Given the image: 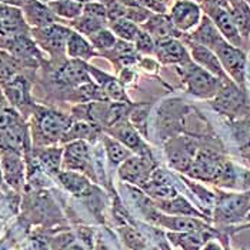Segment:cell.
I'll return each mask as SVG.
<instances>
[{
    "label": "cell",
    "mask_w": 250,
    "mask_h": 250,
    "mask_svg": "<svg viewBox=\"0 0 250 250\" xmlns=\"http://www.w3.org/2000/svg\"><path fill=\"white\" fill-rule=\"evenodd\" d=\"M35 130L33 137L40 146H49L62 142L63 136L73 125V117L64 115L55 109L35 106Z\"/></svg>",
    "instance_id": "obj_1"
},
{
    "label": "cell",
    "mask_w": 250,
    "mask_h": 250,
    "mask_svg": "<svg viewBox=\"0 0 250 250\" xmlns=\"http://www.w3.org/2000/svg\"><path fill=\"white\" fill-rule=\"evenodd\" d=\"M250 212V190L226 193L219 192L212 213V220L219 226L230 228L246 220Z\"/></svg>",
    "instance_id": "obj_2"
},
{
    "label": "cell",
    "mask_w": 250,
    "mask_h": 250,
    "mask_svg": "<svg viewBox=\"0 0 250 250\" xmlns=\"http://www.w3.org/2000/svg\"><path fill=\"white\" fill-rule=\"evenodd\" d=\"M213 109L222 116H226L230 120L242 119L250 113L249 102L245 89L237 86L233 80L223 82L222 89L213 97Z\"/></svg>",
    "instance_id": "obj_3"
},
{
    "label": "cell",
    "mask_w": 250,
    "mask_h": 250,
    "mask_svg": "<svg viewBox=\"0 0 250 250\" xmlns=\"http://www.w3.org/2000/svg\"><path fill=\"white\" fill-rule=\"evenodd\" d=\"M180 72L188 92L200 99H213L222 89L223 82H226L197 66L193 60L180 66Z\"/></svg>",
    "instance_id": "obj_4"
},
{
    "label": "cell",
    "mask_w": 250,
    "mask_h": 250,
    "mask_svg": "<svg viewBox=\"0 0 250 250\" xmlns=\"http://www.w3.org/2000/svg\"><path fill=\"white\" fill-rule=\"evenodd\" d=\"M70 33L72 27L63 24V21L30 30L33 40L50 60H60L66 56V44Z\"/></svg>",
    "instance_id": "obj_5"
},
{
    "label": "cell",
    "mask_w": 250,
    "mask_h": 250,
    "mask_svg": "<svg viewBox=\"0 0 250 250\" xmlns=\"http://www.w3.org/2000/svg\"><path fill=\"white\" fill-rule=\"evenodd\" d=\"M0 49L18 59L23 69H38L46 62L44 52L39 47L30 33L12 39H0Z\"/></svg>",
    "instance_id": "obj_6"
},
{
    "label": "cell",
    "mask_w": 250,
    "mask_h": 250,
    "mask_svg": "<svg viewBox=\"0 0 250 250\" xmlns=\"http://www.w3.org/2000/svg\"><path fill=\"white\" fill-rule=\"evenodd\" d=\"M213 52L220 60L222 67L226 72V75L230 77L237 86L245 89L246 63H248L246 53L240 47L233 46L226 40H222Z\"/></svg>",
    "instance_id": "obj_7"
},
{
    "label": "cell",
    "mask_w": 250,
    "mask_h": 250,
    "mask_svg": "<svg viewBox=\"0 0 250 250\" xmlns=\"http://www.w3.org/2000/svg\"><path fill=\"white\" fill-rule=\"evenodd\" d=\"M62 170L95 176L93 157L87 140H75L64 145L62 156Z\"/></svg>",
    "instance_id": "obj_8"
},
{
    "label": "cell",
    "mask_w": 250,
    "mask_h": 250,
    "mask_svg": "<svg viewBox=\"0 0 250 250\" xmlns=\"http://www.w3.org/2000/svg\"><path fill=\"white\" fill-rule=\"evenodd\" d=\"M154 170V162L152 156H130L120 165L119 176L122 180L135 185L137 188L145 186Z\"/></svg>",
    "instance_id": "obj_9"
},
{
    "label": "cell",
    "mask_w": 250,
    "mask_h": 250,
    "mask_svg": "<svg viewBox=\"0 0 250 250\" xmlns=\"http://www.w3.org/2000/svg\"><path fill=\"white\" fill-rule=\"evenodd\" d=\"M0 87L7 99L9 104L15 107L18 112L26 110L27 107H33L32 103V95H30V82L21 73L13 76L6 82H0Z\"/></svg>",
    "instance_id": "obj_10"
},
{
    "label": "cell",
    "mask_w": 250,
    "mask_h": 250,
    "mask_svg": "<svg viewBox=\"0 0 250 250\" xmlns=\"http://www.w3.org/2000/svg\"><path fill=\"white\" fill-rule=\"evenodd\" d=\"M169 18L180 33L190 32L197 27L203 18L202 7L193 0H177L170 7Z\"/></svg>",
    "instance_id": "obj_11"
},
{
    "label": "cell",
    "mask_w": 250,
    "mask_h": 250,
    "mask_svg": "<svg viewBox=\"0 0 250 250\" xmlns=\"http://www.w3.org/2000/svg\"><path fill=\"white\" fill-rule=\"evenodd\" d=\"M53 80L59 86L79 87L82 84L90 83L92 76L87 70V63L82 60L69 59L59 64L53 73Z\"/></svg>",
    "instance_id": "obj_12"
},
{
    "label": "cell",
    "mask_w": 250,
    "mask_h": 250,
    "mask_svg": "<svg viewBox=\"0 0 250 250\" xmlns=\"http://www.w3.org/2000/svg\"><path fill=\"white\" fill-rule=\"evenodd\" d=\"M197 152L199 150H197L196 142L190 137H186V136H182V137H177V139L172 140L166 149V153H167L172 167H174L176 170H179L182 173L189 172L190 165H192L193 159H194Z\"/></svg>",
    "instance_id": "obj_13"
},
{
    "label": "cell",
    "mask_w": 250,
    "mask_h": 250,
    "mask_svg": "<svg viewBox=\"0 0 250 250\" xmlns=\"http://www.w3.org/2000/svg\"><path fill=\"white\" fill-rule=\"evenodd\" d=\"M152 223L169 229L170 231L177 233H190V231H206L213 229L203 219L192 217V216H172V214H162L156 213Z\"/></svg>",
    "instance_id": "obj_14"
},
{
    "label": "cell",
    "mask_w": 250,
    "mask_h": 250,
    "mask_svg": "<svg viewBox=\"0 0 250 250\" xmlns=\"http://www.w3.org/2000/svg\"><path fill=\"white\" fill-rule=\"evenodd\" d=\"M205 9H206V15L213 20V23L219 29L223 39L233 46L240 47L243 38L239 33V29L231 18L229 9L222 6H205Z\"/></svg>",
    "instance_id": "obj_15"
},
{
    "label": "cell",
    "mask_w": 250,
    "mask_h": 250,
    "mask_svg": "<svg viewBox=\"0 0 250 250\" xmlns=\"http://www.w3.org/2000/svg\"><path fill=\"white\" fill-rule=\"evenodd\" d=\"M20 9L23 19L30 29H42L60 21L50 10L49 4L43 3L42 0H24Z\"/></svg>",
    "instance_id": "obj_16"
},
{
    "label": "cell",
    "mask_w": 250,
    "mask_h": 250,
    "mask_svg": "<svg viewBox=\"0 0 250 250\" xmlns=\"http://www.w3.org/2000/svg\"><path fill=\"white\" fill-rule=\"evenodd\" d=\"M154 56L163 64H179L183 66L189 62H192V58L188 52V49L174 38H167L157 40Z\"/></svg>",
    "instance_id": "obj_17"
},
{
    "label": "cell",
    "mask_w": 250,
    "mask_h": 250,
    "mask_svg": "<svg viewBox=\"0 0 250 250\" xmlns=\"http://www.w3.org/2000/svg\"><path fill=\"white\" fill-rule=\"evenodd\" d=\"M0 163H1L4 182L12 189L20 190L24 185V176H26L23 154L16 152H1Z\"/></svg>",
    "instance_id": "obj_18"
},
{
    "label": "cell",
    "mask_w": 250,
    "mask_h": 250,
    "mask_svg": "<svg viewBox=\"0 0 250 250\" xmlns=\"http://www.w3.org/2000/svg\"><path fill=\"white\" fill-rule=\"evenodd\" d=\"M186 43L190 49V58L192 60L200 67H203L205 70H208L209 73H212L216 77L222 79V80H229L230 77L226 75V72L222 67V63L219 58L216 56V53L212 49L202 46L196 42H192L190 39H186Z\"/></svg>",
    "instance_id": "obj_19"
},
{
    "label": "cell",
    "mask_w": 250,
    "mask_h": 250,
    "mask_svg": "<svg viewBox=\"0 0 250 250\" xmlns=\"http://www.w3.org/2000/svg\"><path fill=\"white\" fill-rule=\"evenodd\" d=\"M220 231L214 228L206 231H190V233H177V231H169L167 239L170 243L179 248L180 250H202L205 245L212 240L219 239Z\"/></svg>",
    "instance_id": "obj_20"
},
{
    "label": "cell",
    "mask_w": 250,
    "mask_h": 250,
    "mask_svg": "<svg viewBox=\"0 0 250 250\" xmlns=\"http://www.w3.org/2000/svg\"><path fill=\"white\" fill-rule=\"evenodd\" d=\"M145 194L153 197L156 202L159 200H170L176 196H179V193L173 186V183L170 182V177L166 174V172L156 169L150 176L149 182L140 188Z\"/></svg>",
    "instance_id": "obj_21"
},
{
    "label": "cell",
    "mask_w": 250,
    "mask_h": 250,
    "mask_svg": "<svg viewBox=\"0 0 250 250\" xmlns=\"http://www.w3.org/2000/svg\"><path fill=\"white\" fill-rule=\"evenodd\" d=\"M109 132L115 136L120 143H123L126 147H129L132 152H136L140 156H152L149 147L145 145V142L142 140V137L139 135L137 129L135 126H132L130 123L122 122L119 125L109 127Z\"/></svg>",
    "instance_id": "obj_22"
},
{
    "label": "cell",
    "mask_w": 250,
    "mask_h": 250,
    "mask_svg": "<svg viewBox=\"0 0 250 250\" xmlns=\"http://www.w3.org/2000/svg\"><path fill=\"white\" fill-rule=\"evenodd\" d=\"M140 29L147 32L156 42L167 38L179 39L182 36V33L174 27L169 15L166 13H153L140 26Z\"/></svg>",
    "instance_id": "obj_23"
},
{
    "label": "cell",
    "mask_w": 250,
    "mask_h": 250,
    "mask_svg": "<svg viewBox=\"0 0 250 250\" xmlns=\"http://www.w3.org/2000/svg\"><path fill=\"white\" fill-rule=\"evenodd\" d=\"M188 39H190L192 42H196V43H199L202 46H206V47H209L212 50L216 49V46L222 40H225L223 36L220 35L219 29L216 27V24L213 23V20L208 15H205L202 18L200 23L197 24V27L189 35Z\"/></svg>",
    "instance_id": "obj_24"
},
{
    "label": "cell",
    "mask_w": 250,
    "mask_h": 250,
    "mask_svg": "<svg viewBox=\"0 0 250 250\" xmlns=\"http://www.w3.org/2000/svg\"><path fill=\"white\" fill-rule=\"evenodd\" d=\"M56 179L64 190H67L70 194H73L76 197L92 194L93 186L83 173L70 172V170H60Z\"/></svg>",
    "instance_id": "obj_25"
},
{
    "label": "cell",
    "mask_w": 250,
    "mask_h": 250,
    "mask_svg": "<svg viewBox=\"0 0 250 250\" xmlns=\"http://www.w3.org/2000/svg\"><path fill=\"white\" fill-rule=\"evenodd\" d=\"M156 209L165 212L166 214L172 216H192V217H199L203 220H210L206 214L200 212L196 206H192L185 197L176 196L170 200H159L154 203Z\"/></svg>",
    "instance_id": "obj_26"
},
{
    "label": "cell",
    "mask_w": 250,
    "mask_h": 250,
    "mask_svg": "<svg viewBox=\"0 0 250 250\" xmlns=\"http://www.w3.org/2000/svg\"><path fill=\"white\" fill-rule=\"evenodd\" d=\"M95 55H96V50L89 42V39H86L83 35L77 33L72 29V33L67 39V44H66V56L69 59L87 62Z\"/></svg>",
    "instance_id": "obj_27"
},
{
    "label": "cell",
    "mask_w": 250,
    "mask_h": 250,
    "mask_svg": "<svg viewBox=\"0 0 250 250\" xmlns=\"http://www.w3.org/2000/svg\"><path fill=\"white\" fill-rule=\"evenodd\" d=\"M62 156H63V149H59L55 146L50 147L46 146L39 150L36 160L40 167L46 170V173L58 176L59 172L62 170Z\"/></svg>",
    "instance_id": "obj_28"
},
{
    "label": "cell",
    "mask_w": 250,
    "mask_h": 250,
    "mask_svg": "<svg viewBox=\"0 0 250 250\" xmlns=\"http://www.w3.org/2000/svg\"><path fill=\"white\" fill-rule=\"evenodd\" d=\"M47 4L60 21H73L83 13V3L76 0H58Z\"/></svg>",
    "instance_id": "obj_29"
},
{
    "label": "cell",
    "mask_w": 250,
    "mask_h": 250,
    "mask_svg": "<svg viewBox=\"0 0 250 250\" xmlns=\"http://www.w3.org/2000/svg\"><path fill=\"white\" fill-rule=\"evenodd\" d=\"M231 18L234 20L239 33L243 39H249L250 36V6L245 0H239L230 4L229 7Z\"/></svg>",
    "instance_id": "obj_30"
},
{
    "label": "cell",
    "mask_w": 250,
    "mask_h": 250,
    "mask_svg": "<svg viewBox=\"0 0 250 250\" xmlns=\"http://www.w3.org/2000/svg\"><path fill=\"white\" fill-rule=\"evenodd\" d=\"M97 133V125L89 123V122H73V125L70 126V129L66 132V135L63 136L62 143H69V142H75V140H87L95 137Z\"/></svg>",
    "instance_id": "obj_31"
},
{
    "label": "cell",
    "mask_w": 250,
    "mask_h": 250,
    "mask_svg": "<svg viewBox=\"0 0 250 250\" xmlns=\"http://www.w3.org/2000/svg\"><path fill=\"white\" fill-rule=\"evenodd\" d=\"M109 29L115 33L119 40L133 43L140 32V26L129 19H120L109 23Z\"/></svg>",
    "instance_id": "obj_32"
},
{
    "label": "cell",
    "mask_w": 250,
    "mask_h": 250,
    "mask_svg": "<svg viewBox=\"0 0 250 250\" xmlns=\"http://www.w3.org/2000/svg\"><path fill=\"white\" fill-rule=\"evenodd\" d=\"M69 27H72L77 33L83 35L84 38H90L96 32L106 27V23L82 13V16H79L77 19H75L73 21H69Z\"/></svg>",
    "instance_id": "obj_33"
},
{
    "label": "cell",
    "mask_w": 250,
    "mask_h": 250,
    "mask_svg": "<svg viewBox=\"0 0 250 250\" xmlns=\"http://www.w3.org/2000/svg\"><path fill=\"white\" fill-rule=\"evenodd\" d=\"M103 142H104V146H106V152H107L109 160L113 165H116V166L122 165L125 160H127L132 156V150L130 149H127L123 143L110 139L109 136H104Z\"/></svg>",
    "instance_id": "obj_34"
},
{
    "label": "cell",
    "mask_w": 250,
    "mask_h": 250,
    "mask_svg": "<svg viewBox=\"0 0 250 250\" xmlns=\"http://www.w3.org/2000/svg\"><path fill=\"white\" fill-rule=\"evenodd\" d=\"M20 69H23V66L19 60L0 49V82H6L19 75Z\"/></svg>",
    "instance_id": "obj_35"
},
{
    "label": "cell",
    "mask_w": 250,
    "mask_h": 250,
    "mask_svg": "<svg viewBox=\"0 0 250 250\" xmlns=\"http://www.w3.org/2000/svg\"><path fill=\"white\" fill-rule=\"evenodd\" d=\"M87 39L92 43V46L95 47V50H100L103 53L112 50L115 47L116 43H117V40H119L115 36V33L107 27H103L102 30H99L95 35H92L90 38Z\"/></svg>",
    "instance_id": "obj_36"
},
{
    "label": "cell",
    "mask_w": 250,
    "mask_h": 250,
    "mask_svg": "<svg viewBox=\"0 0 250 250\" xmlns=\"http://www.w3.org/2000/svg\"><path fill=\"white\" fill-rule=\"evenodd\" d=\"M30 27L24 20H0V39H12L20 35H29Z\"/></svg>",
    "instance_id": "obj_37"
},
{
    "label": "cell",
    "mask_w": 250,
    "mask_h": 250,
    "mask_svg": "<svg viewBox=\"0 0 250 250\" xmlns=\"http://www.w3.org/2000/svg\"><path fill=\"white\" fill-rule=\"evenodd\" d=\"M119 233H120L126 248L129 250H146V248H147L146 239L136 230L135 228L125 226V228L119 229Z\"/></svg>",
    "instance_id": "obj_38"
},
{
    "label": "cell",
    "mask_w": 250,
    "mask_h": 250,
    "mask_svg": "<svg viewBox=\"0 0 250 250\" xmlns=\"http://www.w3.org/2000/svg\"><path fill=\"white\" fill-rule=\"evenodd\" d=\"M52 250H84V243L79 242L72 233H60L50 240Z\"/></svg>",
    "instance_id": "obj_39"
},
{
    "label": "cell",
    "mask_w": 250,
    "mask_h": 250,
    "mask_svg": "<svg viewBox=\"0 0 250 250\" xmlns=\"http://www.w3.org/2000/svg\"><path fill=\"white\" fill-rule=\"evenodd\" d=\"M135 44V49L137 53L140 55H145V56H149V55H154V49H156V40H154L147 32L142 30L139 32L137 38L133 42Z\"/></svg>",
    "instance_id": "obj_40"
},
{
    "label": "cell",
    "mask_w": 250,
    "mask_h": 250,
    "mask_svg": "<svg viewBox=\"0 0 250 250\" xmlns=\"http://www.w3.org/2000/svg\"><path fill=\"white\" fill-rule=\"evenodd\" d=\"M107 10V20L116 21L120 19H127V12H129V6L123 4L119 0H104L103 1Z\"/></svg>",
    "instance_id": "obj_41"
},
{
    "label": "cell",
    "mask_w": 250,
    "mask_h": 250,
    "mask_svg": "<svg viewBox=\"0 0 250 250\" xmlns=\"http://www.w3.org/2000/svg\"><path fill=\"white\" fill-rule=\"evenodd\" d=\"M129 7H142L153 13H166V4L160 0H119Z\"/></svg>",
    "instance_id": "obj_42"
},
{
    "label": "cell",
    "mask_w": 250,
    "mask_h": 250,
    "mask_svg": "<svg viewBox=\"0 0 250 250\" xmlns=\"http://www.w3.org/2000/svg\"><path fill=\"white\" fill-rule=\"evenodd\" d=\"M21 119L20 113L12 106H4L0 109V130H4V129H9L12 127L13 125L19 123Z\"/></svg>",
    "instance_id": "obj_43"
},
{
    "label": "cell",
    "mask_w": 250,
    "mask_h": 250,
    "mask_svg": "<svg viewBox=\"0 0 250 250\" xmlns=\"http://www.w3.org/2000/svg\"><path fill=\"white\" fill-rule=\"evenodd\" d=\"M83 15H87L90 18H95L97 20H102L107 23V10L103 1H89L83 4Z\"/></svg>",
    "instance_id": "obj_44"
},
{
    "label": "cell",
    "mask_w": 250,
    "mask_h": 250,
    "mask_svg": "<svg viewBox=\"0 0 250 250\" xmlns=\"http://www.w3.org/2000/svg\"><path fill=\"white\" fill-rule=\"evenodd\" d=\"M0 20H24L21 9L13 4L0 1Z\"/></svg>",
    "instance_id": "obj_45"
},
{
    "label": "cell",
    "mask_w": 250,
    "mask_h": 250,
    "mask_svg": "<svg viewBox=\"0 0 250 250\" xmlns=\"http://www.w3.org/2000/svg\"><path fill=\"white\" fill-rule=\"evenodd\" d=\"M146 119H147V110L146 109H136L132 112V123L135 125L137 130H142L146 133Z\"/></svg>",
    "instance_id": "obj_46"
},
{
    "label": "cell",
    "mask_w": 250,
    "mask_h": 250,
    "mask_svg": "<svg viewBox=\"0 0 250 250\" xmlns=\"http://www.w3.org/2000/svg\"><path fill=\"white\" fill-rule=\"evenodd\" d=\"M135 72L130 69V67H125L123 69V72H122V76H120V80L123 82V83H130L132 82V79H135Z\"/></svg>",
    "instance_id": "obj_47"
},
{
    "label": "cell",
    "mask_w": 250,
    "mask_h": 250,
    "mask_svg": "<svg viewBox=\"0 0 250 250\" xmlns=\"http://www.w3.org/2000/svg\"><path fill=\"white\" fill-rule=\"evenodd\" d=\"M229 239H230V233H229V230H225L220 231V234H219V240L223 243V248H225V250H233L230 248V245H229Z\"/></svg>",
    "instance_id": "obj_48"
},
{
    "label": "cell",
    "mask_w": 250,
    "mask_h": 250,
    "mask_svg": "<svg viewBox=\"0 0 250 250\" xmlns=\"http://www.w3.org/2000/svg\"><path fill=\"white\" fill-rule=\"evenodd\" d=\"M12 248H13V240L9 236L0 239V250H10Z\"/></svg>",
    "instance_id": "obj_49"
},
{
    "label": "cell",
    "mask_w": 250,
    "mask_h": 250,
    "mask_svg": "<svg viewBox=\"0 0 250 250\" xmlns=\"http://www.w3.org/2000/svg\"><path fill=\"white\" fill-rule=\"evenodd\" d=\"M202 250H225V248H223L220 243L214 242V239H212V240H209V242L205 245V248Z\"/></svg>",
    "instance_id": "obj_50"
},
{
    "label": "cell",
    "mask_w": 250,
    "mask_h": 250,
    "mask_svg": "<svg viewBox=\"0 0 250 250\" xmlns=\"http://www.w3.org/2000/svg\"><path fill=\"white\" fill-rule=\"evenodd\" d=\"M246 220H248V223H246V225H240V226H237V228H231V229H233L231 233H236V231L243 230V229H248V228H250V212L248 213V216H246Z\"/></svg>",
    "instance_id": "obj_51"
},
{
    "label": "cell",
    "mask_w": 250,
    "mask_h": 250,
    "mask_svg": "<svg viewBox=\"0 0 250 250\" xmlns=\"http://www.w3.org/2000/svg\"><path fill=\"white\" fill-rule=\"evenodd\" d=\"M4 106H10V104H9L7 99H6L4 93H3V90H1V87H0V109H1V107H4Z\"/></svg>",
    "instance_id": "obj_52"
},
{
    "label": "cell",
    "mask_w": 250,
    "mask_h": 250,
    "mask_svg": "<svg viewBox=\"0 0 250 250\" xmlns=\"http://www.w3.org/2000/svg\"><path fill=\"white\" fill-rule=\"evenodd\" d=\"M0 1H3V3H7V4H13V6H18V7H20V6H21V3H23L24 0H0Z\"/></svg>",
    "instance_id": "obj_53"
},
{
    "label": "cell",
    "mask_w": 250,
    "mask_h": 250,
    "mask_svg": "<svg viewBox=\"0 0 250 250\" xmlns=\"http://www.w3.org/2000/svg\"><path fill=\"white\" fill-rule=\"evenodd\" d=\"M6 182H4V177H3V170H1V163H0V188H3V185H4Z\"/></svg>",
    "instance_id": "obj_54"
},
{
    "label": "cell",
    "mask_w": 250,
    "mask_h": 250,
    "mask_svg": "<svg viewBox=\"0 0 250 250\" xmlns=\"http://www.w3.org/2000/svg\"><path fill=\"white\" fill-rule=\"evenodd\" d=\"M242 154H243L246 159H249V162H250V146L248 147V149H246V150H243V152H242Z\"/></svg>",
    "instance_id": "obj_55"
},
{
    "label": "cell",
    "mask_w": 250,
    "mask_h": 250,
    "mask_svg": "<svg viewBox=\"0 0 250 250\" xmlns=\"http://www.w3.org/2000/svg\"><path fill=\"white\" fill-rule=\"evenodd\" d=\"M4 202H6V200H4V196H3V193L0 192V206L4 205Z\"/></svg>",
    "instance_id": "obj_56"
},
{
    "label": "cell",
    "mask_w": 250,
    "mask_h": 250,
    "mask_svg": "<svg viewBox=\"0 0 250 250\" xmlns=\"http://www.w3.org/2000/svg\"><path fill=\"white\" fill-rule=\"evenodd\" d=\"M43 3H52V1H58V0H42Z\"/></svg>",
    "instance_id": "obj_57"
},
{
    "label": "cell",
    "mask_w": 250,
    "mask_h": 250,
    "mask_svg": "<svg viewBox=\"0 0 250 250\" xmlns=\"http://www.w3.org/2000/svg\"><path fill=\"white\" fill-rule=\"evenodd\" d=\"M1 229H3V222H1V217H0V233H1Z\"/></svg>",
    "instance_id": "obj_58"
},
{
    "label": "cell",
    "mask_w": 250,
    "mask_h": 250,
    "mask_svg": "<svg viewBox=\"0 0 250 250\" xmlns=\"http://www.w3.org/2000/svg\"><path fill=\"white\" fill-rule=\"evenodd\" d=\"M162 249H163V250H170L169 248H167V246H166V245H162Z\"/></svg>",
    "instance_id": "obj_59"
},
{
    "label": "cell",
    "mask_w": 250,
    "mask_h": 250,
    "mask_svg": "<svg viewBox=\"0 0 250 250\" xmlns=\"http://www.w3.org/2000/svg\"><path fill=\"white\" fill-rule=\"evenodd\" d=\"M245 1H246V3H248V4L250 6V0H245Z\"/></svg>",
    "instance_id": "obj_60"
},
{
    "label": "cell",
    "mask_w": 250,
    "mask_h": 250,
    "mask_svg": "<svg viewBox=\"0 0 250 250\" xmlns=\"http://www.w3.org/2000/svg\"><path fill=\"white\" fill-rule=\"evenodd\" d=\"M193 1H202V0H193Z\"/></svg>",
    "instance_id": "obj_61"
},
{
    "label": "cell",
    "mask_w": 250,
    "mask_h": 250,
    "mask_svg": "<svg viewBox=\"0 0 250 250\" xmlns=\"http://www.w3.org/2000/svg\"><path fill=\"white\" fill-rule=\"evenodd\" d=\"M160 1H167V0H160Z\"/></svg>",
    "instance_id": "obj_62"
},
{
    "label": "cell",
    "mask_w": 250,
    "mask_h": 250,
    "mask_svg": "<svg viewBox=\"0 0 250 250\" xmlns=\"http://www.w3.org/2000/svg\"><path fill=\"white\" fill-rule=\"evenodd\" d=\"M249 40H250V36H249Z\"/></svg>",
    "instance_id": "obj_63"
}]
</instances>
